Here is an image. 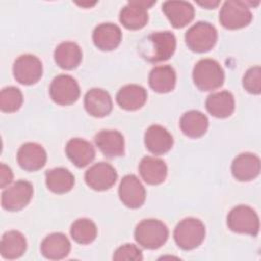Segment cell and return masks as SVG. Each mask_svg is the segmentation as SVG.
I'll return each instance as SVG.
<instances>
[{
	"label": "cell",
	"mask_w": 261,
	"mask_h": 261,
	"mask_svg": "<svg viewBox=\"0 0 261 261\" xmlns=\"http://www.w3.org/2000/svg\"><path fill=\"white\" fill-rule=\"evenodd\" d=\"M176 48L175 36L169 32H156L147 36L140 44V54L149 62L168 60Z\"/></svg>",
	"instance_id": "obj_1"
},
{
	"label": "cell",
	"mask_w": 261,
	"mask_h": 261,
	"mask_svg": "<svg viewBox=\"0 0 261 261\" xmlns=\"http://www.w3.org/2000/svg\"><path fill=\"white\" fill-rule=\"evenodd\" d=\"M168 228L160 220L154 218L143 219L135 228L136 242L145 249L155 250L163 246L168 239Z\"/></svg>",
	"instance_id": "obj_2"
},
{
	"label": "cell",
	"mask_w": 261,
	"mask_h": 261,
	"mask_svg": "<svg viewBox=\"0 0 261 261\" xmlns=\"http://www.w3.org/2000/svg\"><path fill=\"white\" fill-rule=\"evenodd\" d=\"M193 81L199 90L212 91L223 85L224 71L216 60L204 58L195 64Z\"/></svg>",
	"instance_id": "obj_3"
},
{
	"label": "cell",
	"mask_w": 261,
	"mask_h": 261,
	"mask_svg": "<svg viewBox=\"0 0 261 261\" xmlns=\"http://www.w3.org/2000/svg\"><path fill=\"white\" fill-rule=\"evenodd\" d=\"M205 234L206 229L204 223L195 217L184 218L177 223L173 231L176 245L185 251L199 247L204 241Z\"/></svg>",
	"instance_id": "obj_4"
},
{
	"label": "cell",
	"mask_w": 261,
	"mask_h": 261,
	"mask_svg": "<svg viewBox=\"0 0 261 261\" xmlns=\"http://www.w3.org/2000/svg\"><path fill=\"white\" fill-rule=\"evenodd\" d=\"M226 223L231 231L256 237L260 223L256 211L247 205H238L227 214Z\"/></svg>",
	"instance_id": "obj_5"
},
{
	"label": "cell",
	"mask_w": 261,
	"mask_h": 261,
	"mask_svg": "<svg viewBox=\"0 0 261 261\" xmlns=\"http://www.w3.org/2000/svg\"><path fill=\"white\" fill-rule=\"evenodd\" d=\"M250 2L228 0L225 1L219 12L221 25L228 30H239L247 27L253 18Z\"/></svg>",
	"instance_id": "obj_6"
},
{
	"label": "cell",
	"mask_w": 261,
	"mask_h": 261,
	"mask_svg": "<svg viewBox=\"0 0 261 261\" xmlns=\"http://www.w3.org/2000/svg\"><path fill=\"white\" fill-rule=\"evenodd\" d=\"M185 40L187 46L193 52H208L217 42V31L208 21H198L187 31Z\"/></svg>",
	"instance_id": "obj_7"
},
{
	"label": "cell",
	"mask_w": 261,
	"mask_h": 261,
	"mask_svg": "<svg viewBox=\"0 0 261 261\" xmlns=\"http://www.w3.org/2000/svg\"><path fill=\"white\" fill-rule=\"evenodd\" d=\"M49 93L56 104L66 106L77 101L81 90L77 82L71 75L59 74L51 82Z\"/></svg>",
	"instance_id": "obj_8"
},
{
	"label": "cell",
	"mask_w": 261,
	"mask_h": 261,
	"mask_svg": "<svg viewBox=\"0 0 261 261\" xmlns=\"http://www.w3.org/2000/svg\"><path fill=\"white\" fill-rule=\"evenodd\" d=\"M33 185L28 180H17L1 194V206L7 211H19L24 208L33 197Z\"/></svg>",
	"instance_id": "obj_9"
},
{
	"label": "cell",
	"mask_w": 261,
	"mask_h": 261,
	"mask_svg": "<svg viewBox=\"0 0 261 261\" xmlns=\"http://www.w3.org/2000/svg\"><path fill=\"white\" fill-rule=\"evenodd\" d=\"M13 76L21 85L36 84L43 74L41 60L32 54H23L17 57L12 67Z\"/></svg>",
	"instance_id": "obj_10"
},
{
	"label": "cell",
	"mask_w": 261,
	"mask_h": 261,
	"mask_svg": "<svg viewBox=\"0 0 261 261\" xmlns=\"http://www.w3.org/2000/svg\"><path fill=\"white\" fill-rule=\"evenodd\" d=\"M155 4L154 1H129L119 13V21L127 30H140L149 19L147 9Z\"/></svg>",
	"instance_id": "obj_11"
},
{
	"label": "cell",
	"mask_w": 261,
	"mask_h": 261,
	"mask_svg": "<svg viewBox=\"0 0 261 261\" xmlns=\"http://www.w3.org/2000/svg\"><path fill=\"white\" fill-rule=\"evenodd\" d=\"M117 179L115 168L106 162H98L92 165L85 173L88 187L95 191H106L110 189Z\"/></svg>",
	"instance_id": "obj_12"
},
{
	"label": "cell",
	"mask_w": 261,
	"mask_h": 261,
	"mask_svg": "<svg viewBox=\"0 0 261 261\" xmlns=\"http://www.w3.org/2000/svg\"><path fill=\"white\" fill-rule=\"evenodd\" d=\"M118 196L122 204L132 209L140 208L146 200V190L139 178L134 174H127L122 177Z\"/></svg>",
	"instance_id": "obj_13"
},
{
	"label": "cell",
	"mask_w": 261,
	"mask_h": 261,
	"mask_svg": "<svg viewBox=\"0 0 261 261\" xmlns=\"http://www.w3.org/2000/svg\"><path fill=\"white\" fill-rule=\"evenodd\" d=\"M16 158L22 169L27 171H37L46 164L47 153L40 144L29 142L20 146Z\"/></svg>",
	"instance_id": "obj_14"
},
{
	"label": "cell",
	"mask_w": 261,
	"mask_h": 261,
	"mask_svg": "<svg viewBox=\"0 0 261 261\" xmlns=\"http://www.w3.org/2000/svg\"><path fill=\"white\" fill-rule=\"evenodd\" d=\"M231 173L240 181H250L260 173V159L256 154L245 152L239 154L231 163Z\"/></svg>",
	"instance_id": "obj_15"
},
{
	"label": "cell",
	"mask_w": 261,
	"mask_h": 261,
	"mask_svg": "<svg viewBox=\"0 0 261 261\" xmlns=\"http://www.w3.org/2000/svg\"><path fill=\"white\" fill-rule=\"evenodd\" d=\"M144 142L146 148L154 155L165 154L173 146V138L171 134L159 124H153L147 128Z\"/></svg>",
	"instance_id": "obj_16"
},
{
	"label": "cell",
	"mask_w": 261,
	"mask_h": 261,
	"mask_svg": "<svg viewBox=\"0 0 261 261\" xmlns=\"http://www.w3.org/2000/svg\"><path fill=\"white\" fill-rule=\"evenodd\" d=\"M94 140L105 157H119L124 153V138L118 130L102 129L95 136Z\"/></svg>",
	"instance_id": "obj_17"
},
{
	"label": "cell",
	"mask_w": 261,
	"mask_h": 261,
	"mask_svg": "<svg viewBox=\"0 0 261 261\" xmlns=\"http://www.w3.org/2000/svg\"><path fill=\"white\" fill-rule=\"evenodd\" d=\"M84 105L90 115L94 117H104L112 110V99L105 90L93 88L86 93Z\"/></svg>",
	"instance_id": "obj_18"
},
{
	"label": "cell",
	"mask_w": 261,
	"mask_h": 261,
	"mask_svg": "<svg viewBox=\"0 0 261 261\" xmlns=\"http://www.w3.org/2000/svg\"><path fill=\"white\" fill-rule=\"evenodd\" d=\"M162 11L175 29H180L190 23L195 15V9L187 1H165Z\"/></svg>",
	"instance_id": "obj_19"
},
{
	"label": "cell",
	"mask_w": 261,
	"mask_h": 261,
	"mask_svg": "<svg viewBox=\"0 0 261 261\" xmlns=\"http://www.w3.org/2000/svg\"><path fill=\"white\" fill-rule=\"evenodd\" d=\"M122 38L121 30L112 22L98 24L93 32V42L102 51H112L118 47Z\"/></svg>",
	"instance_id": "obj_20"
},
{
	"label": "cell",
	"mask_w": 261,
	"mask_h": 261,
	"mask_svg": "<svg viewBox=\"0 0 261 261\" xmlns=\"http://www.w3.org/2000/svg\"><path fill=\"white\" fill-rule=\"evenodd\" d=\"M65 153L68 159L79 168L90 164L96 155L93 145L81 138L70 139L66 144Z\"/></svg>",
	"instance_id": "obj_21"
},
{
	"label": "cell",
	"mask_w": 261,
	"mask_h": 261,
	"mask_svg": "<svg viewBox=\"0 0 261 261\" xmlns=\"http://www.w3.org/2000/svg\"><path fill=\"white\" fill-rule=\"evenodd\" d=\"M139 172L145 182L151 186H156L165 180L167 175V166L160 158L145 156L139 164Z\"/></svg>",
	"instance_id": "obj_22"
},
{
	"label": "cell",
	"mask_w": 261,
	"mask_h": 261,
	"mask_svg": "<svg viewBox=\"0 0 261 261\" xmlns=\"http://www.w3.org/2000/svg\"><path fill=\"white\" fill-rule=\"evenodd\" d=\"M70 252V242L61 232L48 234L41 243L42 255L50 260H60L65 258Z\"/></svg>",
	"instance_id": "obj_23"
},
{
	"label": "cell",
	"mask_w": 261,
	"mask_h": 261,
	"mask_svg": "<svg viewBox=\"0 0 261 261\" xmlns=\"http://www.w3.org/2000/svg\"><path fill=\"white\" fill-rule=\"evenodd\" d=\"M147 100V91L142 86L130 84L123 86L116 94L117 104L124 110L140 109Z\"/></svg>",
	"instance_id": "obj_24"
},
{
	"label": "cell",
	"mask_w": 261,
	"mask_h": 261,
	"mask_svg": "<svg viewBox=\"0 0 261 261\" xmlns=\"http://www.w3.org/2000/svg\"><path fill=\"white\" fill-rule=\"evenodd\" d=\"M207 111L214 117L225 118L234 110V98L228 91H221L210 94L205 102Z\"/></svg>",
	"instance_id": "obj_25"
},
{
	"label": "cell",
	"mask_w": 261,
	"mask_h": 261,
	"mask_svg": "<svg viewBox=\"0 0 261 261\" xmlns=\"http://www.w3.org/2000/svg\"><path fill=\"white\" fill-rule=\"evenodd\" d=\"M82 58V49L74 42H62L54 51V60L62 69L70 70L77 67Z\"/></svg>",
	"instance_id": "obj_26"
},
{
	"label": "cell",
	"mask_w": 261,
	"mask_h": 261,
	"mask_svg": "<svg viewBox=\"0 0 261 261\" xmlns=\"http://www.w3.org/2000/svg\"><path fill=\"white\" fill-rule=\"evenodd\" d=\"M176 84V73L170 65H159L152 68L149 74V86L157 93H168Z\"/></svg>",
	"instance_id": "obj_27"
},
{
	"label": "cell",
	"mask_w": 261,
	"mask_h": 261,
	"mask_svg": "<svg viewBox=\"0 0 261 261\" xmlns=\"http://www.w3.org/2000/svg\"><path fill=\"white\" fill-rule=\"evenodd\" d=\"M207 116L199 110H190L185 112L179 119L181 132L189 138H200L208 128Z\"/></svg>",
	"instance_id": "obj_28"
},
{
	"label": "cell",
	"mask_w": 261,
	"mask_h": 261,
	"mask_svg": "<svg viewBox=\"0 0 261 261\" xmlns=\"http://www.w3.org/2000/svg\"><path fill=\"white\" fill-rule=\"evenodd\" d=\"M27 250V240L24 236L17 230L6 231L0 242V254L4 259H17L21 257Z\"/></svg>",
	"instance_id": "obj_29"
},
{
	"label": "cell",
	"mask_w": 261,
	"mask_h": 261,
	"mask_svg": "<svg viewBox=\"0 0 261 261\" xmlns=\"http://www.w3.org/2000/svg\"><path fill=\"white\" fill-rule=\"evenodd\" d=\"M46 186L55 194H65L74 185L73 174L66 168L56 167L46 171Z\"/></svg>",
	"instance_id": "obj_30"
},
{
	"label": "cell",
	"mask_w": 261,
	"mask_h": 261,
	"mask_svg": "<svg viewBox=\"0 0 261 261\" xmlns=\"http://www.w3.org/2000/svg\"><path fill=\"white\" fill-rule=\"evenodd\" d=\"M70 236L81 245L90 244L97 237V226L89 218H79L70 226Z\"/></svg>",
	"instance_id": "obj_31"
},
{
	"label": "cell",
	"mask_w": 261,
	"mask_h": 261,
	"mask_svg": "<svg viewBox=\"0 0 261 261\" xmlns=\"http://www.w3.org/2000/svg\"><path fill=\"white\" fill-rule=\"evenodd\" d=\"M21 91L13 86L3 88L0 92V109L3 112H15L22 105Z\"/></svg>",
	"instance_id": "obj_32"
},
{
	"label": "cell",
	"mask_w": 261,
	"mask_h": 261,
	"mask_svg": "<svg viewBox=\"0 0 261 261\" xmlns=\"http://www.w3.org/2000/svg\"><path fill=\"white\" fill-rule=\"evenodd\" d=\"M244 89L254 95L261 93V68L259 65L249 68L243 77Z\"/></svg>",
	"instance_id": "obj_33"
},
{
	"label": "cell",
	"mask_w": 261,
	"mask_h": 261,
	"mask_svg": "<svg viewBox=\"0 0 261 261\" xmlns=\"http://www.w3.org/2000/svg\"><path fill=\"white\" fill-rule=\"evenodd\" d=\"M143 259L142 251L134 244H125L116 249L113 260L117 261H141Z\"/></svg>",
	"instance_id": "obj_34"
},
{
	"label": "cell",
	"mask_w": 261,
	"mask_h": 261,
	"mask_svg": "<svg viewBox=\"0 0 261 261\" xmlns=\"http://www.w3.org/2000/svg\"><path fill=\"white\" fill-rule=\"evenodd\" d=\"M13 179V173L9 166L4 163L0 164V187L2 189L6 188Z\"/></svg>",
	"instance_id": "obj_35"
},
{
	"label": "cell",
	"mask_w": 261,
	"mask_h": 261,
	"mask_svg": "<svg viewBox=\"0 0 261 261\" xmlns=\"http://www.w3.org/2000/svg\"><path fill=\"white\" fill-rule=\"evenodd\" d=\"M198 4L205 8L211 9V8L216 7L219 4V1H204V2H198Z\"/></svg>",
	"instance_id": "obj_36"
}]
</instances>
